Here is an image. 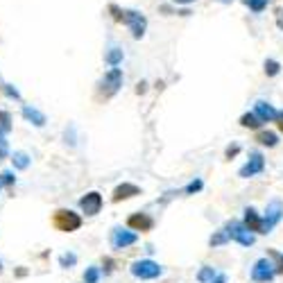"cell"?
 I'll use <instances>...</instances> for the list:
<instances>
[{
  "mask_svg": "<svg viewBox=\"0 0 283 283\" xmlns=\"http://www.w3.org/2000/svg\"><path fill=\"white\" fill-rule=\"evenodd\" d=\"M109 12L113 14V18H116L118 23L129 25V30H132V34L136 36V39H140V36L145 34V28H148V20H145L143 14L132 12V9H120V7H116V5H111V7H109Z\"/></svg>",
  "mask_w": 283,
  "mask_h": 283,
  "instance_id": "1",
  "label": "cell"
},
{
  "mask_svg": "<svg viewBox=\"0 0 283 283\" xmlns=\"http://www.w3.org/2000/svg\"><path fill=\"white\" fill-rule=\"evenodd\" d=\"M52 224H55L59 231H77V229L82 227V218L77 216V213H73V211H57L55 213V218H52Z\"/></svg>",
  "mask_w": 283,
  "mask_h": 283,
  "instance_id": "2",
  "label": "cell"
},
{
  "mask_svg": "<svg viewBox=\"0 0 283 283\" xmlns=\"http://www.w3.org/2000/svg\"><path fill=\"white\" fill-rule=\"evenodd\" d=\"M120 86H123V70H120V68H111L100 82V96H104V98L116 96Z\"/></svg>",
  "mask_w": 283,
  "mask_h": 283,
  "instance_id": "3",
  "label": "cell"
},
{
  "mask_svg": "<svg viewBox=\"0 0 283 283\" xmlns=\"http://www.w3.org/2000/svg\"><path fill=\"white\" fill-rule=\"evenodd\" d=\"M161 272H163V267H159L154 263V261L145 258V261H138V263L132 265V274L136 276V279H156V276H161Z\"/></svg>",
  "mask_w": 283,
  "mask_h": 283,
  "instance_id": "4",
  "label": "cell"
},
{
  "mask_svg": "<svg viewBox=\"0 0 283 283\" xmlns=\"http://www.w3.org/2000/svg\"><path fill=\"white\" fill-rule=\"evenodd\" d=\"M251 279H254L256 283H267V281H272V279H274V265H272L267 258L256 261L254 267H251Z\"/></svg>",
  "mask_w": 283,
  "mask_h": 283,
  "instance_id": "5",
  "label": "cell"
},
{
  "mask_svg": "<svg viewBox=\"0 0 283 283\" xmlns=\"http://www.w3.org/2000/svg\"><path fill=\"white\" fill-rule=\"evenodd\" d=\"M263 168H265L263 154H261V152H251V159H249L243 168H240L238 175L247 179V177H254V175H258V172H263Z\"/></svg>",
  "mask_w": 283,
  "mask_h": 283,
  "instance_id": "6",
  "label": "cell"
},
{
  "mask_svg": "<svg viewBox=\"0 0 283 283\" xmlns=\"http://www.w3.org/2000/svg\"><path fill=\"white\" fill-rule=\"evenodd\" d=\"M227 233H229V238L238 240V243H240V245H245V247L254 245V235H251V233H249V229L245 227V224H240V222H231V224H229Z\"/></svg>",
  "mask_w": 283,
  "mask_h": 283,
  "instance_id": "7",
  "label": "cell"
},
{
  "mask_svg": "<svg viewBox=\"0 0 283 283\" xmlns=\"http://www.w3.org/2000/svg\"><path fill=\"white\" fill-rule=\"evenodd\" d=\"M80 206L86 216H96L102 208V195L100 193H88V195H84L80 200Z\"/></svg>",
  "mask_w": 283,
  "mask_h": 283,
  "instance_id": "8",
  "label": "cell"
},
{
  "mask_svg": "<svg viewBox=\"0 0 283 283\" xmlns=\"http://www.w3.org/2000/svg\"><path fill=\"white\" fill-rule=\"evenodd\" d=\"M136 240H138V235L132 233V231H125V229H113V233H111V245L116 249L129 247V245H134Z\"/></svg>",
  "mask_w": 283,
  "mask_h": 283,
  "instance_id": "9",
  "label": "cell"
},
{
  "mask_svg": "<svg viewBox=\"0 0 283 283\" xmlns=\"http://www.w3.org/2000/svg\"><path fill=\"white\" fill-rule=\"evenodd\" d=\"M281 208H283V206H281L279 200H274V202L270 204V206H267V218L263 220V233H267V231H270V229L281 220Z\"/></svg>",
  "mask_w": 283,
  "mask_h": 283,
  "instance_id": "10",
  "label": "cell"
},
{
  "mask_svg": "<svg viewBox=\"0 0 283 283\" xmlns=\"http://www.w3.org/2000/svg\"><path fill=\"white\" fill-rule=\"evenodd\" d=\"M127 224L136 231H150L152 229V220L145 216V213H134V216H129Z\"/></svg>",
  "mask_w": 283,
  "mask_h": 283,
  "instance_id": "11",
  "label": "cell"
},
{
  "mask_svg": "<svg viewBox=\"0 0 283 283\" xmlns=\"http://www.w3.org/2000/svg\"><path fill=\"white\" fill-rule=\"evenodd\" d=\"M245 227H247L249 231L263 233V220L258 218V213H256L254 208H247V211H245Z\"/></svg>",
  "mask_w": 283,
  "mask_h": 283,
  "instance_id": "12",
  "label": "cell"
},
{
  "mask_svg": "<svg viewBox=\"0 0 283 283\" xmlns=\"http://www.w3.org/2000/svg\"><path fill=\"white\" fill-rule=\"evenodd\" d=\"M138 186H134V183H123V186H118L116 191H113V202H120V200H129V197L138 195Z\"/></svg>",
  "mask_w": 283,
  "mask_h": 283,
  "instance_id": "13",
  "label": "cell"
},
{
  "mask_svg": "<svg viewBox=\"0 0 283 283\" xmlns=\"http://www.w3.org/2000/svg\"><path fill=\"white\" fill-rule=\"evenodd\" d=\"M254 113L261 118V123H267V120H276V116H279V113H276L274 109H272L267 102H263V100H261V102H256Z\"/></svg>",
  "mask_w": 283,
  "mask_h": 283,
  "instance_id": "14",
  "label": "cell"
},
{
  "mask_svg": "<svg viewBox=\"0 0 283 283\" xmlns=\"http://www.w3.org/2000/svg\"><path fill=\"white\" fill-rule=\"evenodd\" d=\"M23 116L28 120H32L36 127H41V125H45V116L41 111H36V109H30V107H23Z\"/></svg>",
  "mask_w": 283,
  "mask_h": 283,
  "instance_id": "15",
  "label": "cell"
},
{
  "mask_svg": "<svg viewBox=\"0 0 283 283\" xmlns=\"http://www.w3.org/2000/svg\"><path fill=\"white\" fill-rule=\"evenodd\" d=\"M256 140H258L261 145L274 148V145H276V134L274 132H258V134H256Z\"/></svg>",
  "mask_w": 283,
  "mask_h": 283,
  "instance_id": "16",
  "label": "cell"
},
{
  "mask_svg": "<svg viewBox=\"0 0 283 283\" xmlns=\"http://www.w3.org/2000/svg\"><path fill=\"white\" fill-rule=\"evenodd\" d=\"M240 125L249 127V129H256V127H261V118L256 116V113H245V116L240 118Z\"/></svg>",
  "mask_w": 283,
  "mask_h": 283,
  "instance_id": "17",
  "label": "cell"
},
{
  "mask_svg": "<svg viewBox=\"0 0 283 283\" xmlns=\"http://www.w3.org/2000/svg\"><path fill=\"white\" fill-rule=\"evenodd\" d=\"M279 70H281L279 61H274V59H267V61H265V73H267V75H270V77L279 75Z\"/></svg>",
  "mask_w": 283,
  "mask_h": 283,
  "instance_id": "18",
  "label": "cell"
},
{
  "mask_svg": "<svg viewBox=\"0 0 283 283\" xmlns=\"http://www.w3.org/2000/svg\"><path fill=\"white\" fill-rule=\"evenodd\" d=\"M120 59H123V50H118V48H113V50L107 55V61H109L111 66H118Z\"/></svg>",
  "mask_w": 283,
  "mask_h": 283,
  "instance_id": "19",
  "label": "cell"
},
{
  "mask_svg": "<svg viewBox=\"0 0 283 283\" xmlns=\"http://www.w3.org/2000/svg\"><path fill=\"white\" fill-rule=\"evenodd\" d=\"M227 238H229L227 229H222V231H218V233H216V235H213V238H211V245H213V247H218V245L227 243Z\"/></svg>",
  "mask_w": 283,
  "mask_h": 283,
  "instance_id": "20",
  "label": "cell"
},
{
  "mask_svg": "<svg viewBox=\"0 0 283 283\" xmlns=\"http://www.w3.org/2000/svg\"><path fill=\"white\" fill-rule=\"evenodd\" d=\"M213 276H216V272H213V267H204V270L197 274V279H200L202 283H206V281H213Z\"/></svg>",
  "mask_w": 283,
  "mask_h": 283,
  "instance_id": "21",
  "label": "cell"
},
{
  "mask_svg": "<svg viewBox=\"0 0 283 283\" xmlns=\"http://www.w3.org/2000/svg\"><path fill=\"white\" fill-rule=\"evenodd\" d=\"M245 5H249V7L254 9L256 14H258V12H263V9H265L267 0H245Z\"/></svg>",
  "mask_w": 283,
  "mask_h": 283,
  "instance_id": "22",
  "label": "cell"
},
{
  "mask_svg": "<svg viewBox=\"0 0 283 283\" xmlns=\"http://www.w3.org/2000/svg\"><path fill=\"white\" fill-rule=\"evenodd\" d=\"M14 163H16L18 168H28V154H23V152H16V154H14Z\"/></svg>",
  "mask_w": 283,
  "mask_h": 283,
  "instance_id": "23",
  "label": "cell"
},
{
  "mask_svg": "<svg viewBox=\"0 0 283 283\" xmlns=\"http://www.w3.org/2000/svg\"><path fill=\"white\" fill-rule=\"evenodd\" d=\"M84 281H86V283H98V270H96V267H88L86 274H84Z\"/></svg>",
  "mask_w": 283,
  "mask_h": 283,
  "instance_id": "24",
  "label": "cell"
},
{
  "mask_svg": "<svg viewBox=\"0 0 283 283\" xmlns=\"http://www.w3.org/2000/svg\"><path fill=\"white\" fill-rule=\"evenodd\" d=\"M197 191H202V181H200V179H197V181H193V183H188L186 193H197Z\"/></svg>",
  "mask_w": 283,
  "mask_h": 283,
  "instance_id": "25",
  "label": "cell"
},
{
  "mask_svg": "<svg viewBox=\"0 0 283 283\" xmlns=\"http://www.w3.org/2000/svg\"><path fill=\"white\" fill-rule=\"evenodd\" d=\"M75 256H73V254H64V256H61V265H73V263H75Z\"/></svg>",
  "mask_w": 283,
  "mask_h": 283,
  "instance_id": "26",
  "label": "cell"
},
{
  "mask_svg": "<svg viewBox=\"0 0 283 283\" xmlns=\"http://www.w3.org/2000/svg\"><path fill=\"white\" fill-rule=\"evenodd\" d=\"M238 150H240L238 145H233V148H229V150H227V156H229V159H231V156H235V154H238Z\"/></svg>",
  "mask_w": 283,
  "mask_h": 283,
  "instance_id": "27",
  "label": "cell"
},
{
  "mask_svg": "<svg viewBox=\"0 0 283 283\" xmlns=\"http://www.w3.org/2000/svg\"><path fill=\"white\" fill-rule=\"evenodd\" d=\"M3 177H5V181H7V183H12V181H14V177H12V175H9V172H5V175H3Z\"/></svg>",
  "mask_w": 283,
  "mask_h": 283,
  "instance_id": "28",
  "label": "cell"
},
{
  "mask_svg": "<svg viewBox=\"0 0 283 283\" xmlns=\"http://www.w3.org/2000/svg\"><path fill=\"white\" fill-rule=\"evenodd\" d=\"M276 118H279V129L283 132V113H279V116H276Z\"/></svg>",
  "mask_w": 283,
  "mask_h": 283,
  "instance_id": "29",
  "label": "cell"
},
{
  "mask_svg": "<svg viewBox=\"0 0 283 283\" xmlns=\"http://www.w3.org/2000/svg\"><path fill=\"white\" fill-rule=\"evenodd\" d=\"M175 3H179V5H188V3H193V0H175Z\"/></svg>",
  "mask_w": 283,
  "mask_h": 283,
  "instance_id": "30",
  "label": "cell"
},
{
  "mask_svg": "<svg viewBox=\"0 0 283 283\" xmlns=\"http://www.w3.org/2000/svg\"><path fill=\"white\" fill-rule=\"evenodd\" d=\"M218 283H224V276H220V279H218Z\"/></svg>",
  "mask_w": 283,
  "mask_h": 283,
  "instance_id": "31",
  "label": "cell"
},
{
  "mask_svg": "<svg viewBox=\"0 0 283 283\" xmlns=\"http://www.w3.org/2000/svg\"><path fill=\"white\" fill-rule=\"evenodd\" d=\"M222 3H229V0H222Z\"/></svg>",
  "mask_w": 283,
  "mask_h": 283,
  "instance_id": "32",
  "label": "cell"
}]
</instances>
